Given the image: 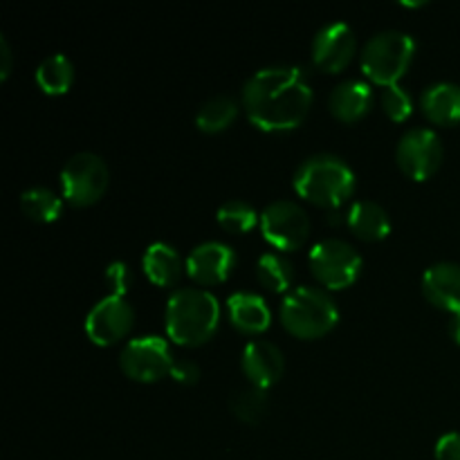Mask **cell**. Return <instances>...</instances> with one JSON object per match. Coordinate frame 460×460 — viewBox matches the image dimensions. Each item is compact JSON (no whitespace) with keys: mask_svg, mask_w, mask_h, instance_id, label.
<instances>
[{"mask_svg":"<svg viewBox=\"0 0 460 460\" xmlns=\"http://www.w3.org/2000/svg\"><path fill=\"white\" fill-rule=\"evenodd\" d=\"M313 88L299 67H263L245 81L241 94L247 119L265 133L299 128L313 108Z\"/></svg>","mask_w":460,"mask_h":460,"instance_id":"obj_1","label":"cell"},{"mask_svg":"<svg viewBox=\"0 0 460 460\" xmlns=\"http://www.w3.org/2000/svg\"><path fill=\"white\" fill-rule=\"evenodd\" d=\"M166 332L180 346H202L216 335L220 323V304L200 288L175 290L166 301Z\"/></svg>","mask_w":460,"mask_h":460,"instance_id":"obj_2","label":"cell"},{"mask_svg":"<svg viewBox=\"0 0 460 460\" xmlns=\"http://www.w3.org/2000/svg\"><path fill=\"white\" fill-rule=\"evenodd\" d=\"M292 184L304 200L332 211L355 193V173L341 157L319 153L301 162Z\"/></svg>","mask_w":460,"mask_h":460,"instance_id":"obj_3","label":"cell"},{"mask_svg":"<svg viewBox=\"0 0 460 460\" xmlns=\"http://www.w3.org/2000/svg\"><path fill=\"white\" fill-rule=\"evenodd\" d=\"M340 322V310L328 292L313 286L295 288L281 305V323L296 340H319Z\"/></svg>","mask_w":460,"mask_h":460,"instance_id":"obj_4","label":"cell"},{"mask_svg":"<svg viewBox=\"0 0 460 460\" xmlns=\"http://www.w3.org/2000/svg\"><path fill=\"white\" fill-rule=\"evenodd\" d=\"M416 54V40L404 31H380L362 49V72L371 84L389 88L407 75Z\"/></svg>","mask_w":460,"mask_h":460,"instance_id":"obj_5","label":"cell"},{"mask_svg":"<svg viewBox=\"0 0 460 460\" xmlns=\"http://www.w3.org/2000/svg\"><path fill=\"white\" fill-rule=\"evenodd\" d=\"M308 268L328 290H346L362 274V256L346 241L326 238L310 250Z\"/></svg>","mask_w":460,"mask_h":460,"instance_id":"obj_6","label":"cell"},{"mask_svg":"<svg viewBox=\"0 0 460 460\" xmlns=\"http://www.w3.org/2000/svg\"><path fill=\"white\" fill-rule=\"evenodd\" d=\"M108 182V164L94 153H76L61 171V193L72 207H90L102 200Z\"/></svg>","mask_w":460,"mask_h":460,"instance_id":"obj_7","label":"cell"},{"mask_svg":"<svg viewBox=\"0 0 460 460\" xmlns=\"http://www.w3.org/2000/svg\"><path fill=\"white\" fill-rule=\"evenodd\" d=\"M173 364L175 359L169 344L157 335L128 341L119 355V367L124 376L139 385H153V382H160L162 377L171 376Z\"/></svg>","mask_w":460,"mask_h":460,"instance_id":"obj_8","label":"cell"},{"mask_svg":"<svg viewBox=\"0 0 460 460\" xmlns=\"http://www.w3.org/2000/svg\"><path fill=\"white\" fill-rule=\"evenodd\" d=\"M443 142L431 128H411L400 137L395 162L413 182H425L438 173L443 164Z\"/></svg>","mask_w":460,"mask_h":460,"instance_id":"obj_9","label":"cell"},{"mask_svg":"<svg viewBox=\"0 0 460 460\" xmlns=\"http://www.w3.org/2000/svg\"><path fill=\"white\" fill-rule=\"evenodd\" d=\"M263 238L281 252H295L304 247L310 234V220L305 211L292 200H277L261 214Z\"/></svg>","mask_w":460,"mask_h":460,"instance_id":"obj_10","label":"cell"},{"mask_svg":"<svg viewBox=\"0 0 460 460\" xmlns=\"http://www.w3.org/2000/svg\"><path fill=\"white\" fill-rule=\"evenodd\" d=\"M135 323V310L124 296H103L85 317V335L97 346H112L124 340Z\"/></svg>","mask_w":460,"mask_h":460,"instance_id":"obj_11","label":"cell"},{"mask_svg":"<svg viewBox=\"0 0 460 460\" xmlns=\"http://www.w3.org/2000/svg\"><path fill=\"white\" fill-rule=\"evenodd\" d=\"M358 52V39L346 22H331L322 27L313 40L314 66L328 75L346 70Z\"/></svg>","mask_w":460,"mask_h":460,"instance_id":"obj_12","label":"cell"},{"mask_svg":"<svg viewBox=\"0 0 460 460\" xmlns=\"http://www.w3.org/2000/svg\"><path fill=\"white\" fill-rule=\"evenodd\" d=\"M236 265V254L220 241L202 243L193 247L187 259V274L198 286H218L227 281Z\"/></svg>","mask_w":460,"mask_h":460,"instance_id":"obj_13","label":"cell"},{"mask_svg":"<svg viewBox=\"0 0 460 460\" xmlns=\"http://www.w3.org/2000/svg\"><path fill=\"white\" fill-rule=\"evenodd\" d=\"M241 368L252 386L265 391L277 385L283 377L286 359H283V353L279 346L270 344L265 340H256L250 341L245 346V350H243Z\"/></svg>","mask_w":460,"mask_h":460,"instance_id":"obj_14","label":"cell"},{"mask_svg":"<svg viewBox=\"0 0 460 460\" xmlns=\"http://www.w3.org/2000/svg\"><path fill=\"white\" fill-rule=\"evenodd\" d=\"M422 295L431 305L447 313H460V265L436 263L422 277Z\"/></svg>","mask_w":460,"mask_h":460,"instance_id":"obj_15","label":"cell"},{"mask_svg":"<svg viewBox=\"0 0 460 460\" xmlns=\"http://www.w3.org/2000/svg\"><path fill=\"white\" fill-rule=\"evenodd\" d=\"M373 108V90L367 81L349 79L335 85L328 97V111L335 119L344 124H355L364 119Z\"/></svg>","mask_w":460,"mask_h":460,"instance_id":"obj_16","label":"cell"},{"mask_svg":"<svg viewBox=\"0 0 460 460\" xmlns=\"http://www.w3.org/2000/svg\"><path fill=\"white\" fill-rule=\"evenodd\" d=\"M229 322L243 335H261L272 323V310L265 304L263 296L252 292H236L227 301Z\"/></svg>","mask_w":460,"mask_h":460,"instance_id":"obj_17","label":"cell"},{"mask_svg":"<svg viewBox=\"0 0 460 460\" xmlns=\"http://www.w3.org/2000/svg\"><path fill=\"white\" fill-rule=\"evenodd\" d=\"M420 108L431 124H460V85L452 84V81H440V84L429 85L422 93Z\"/></svg>","mask_w":460,"mask_h":460,"instance_id":"obj_18","label":"cell"},{"mask_svg":"<svg viewBox=\"0 0 460 460\" xmlns=\"http://www.w3.org/2000/svg\"><path fill=\"white\" fill-rule=\"evenodd\" d=\"M142 265L148 281L160 288L175 286L180 281V277H182L184 270H187V263L180 259L178 250L173 245H169V243H153L144 252Z\"/></svg>","mask_w":460,"mask_h":460,"instance_id":"obj_19","label":"cell"},{"mask_svg":"<svg viewBox=\"0 0 460 460\" xmlns=\"http://www.w3.org/2000/svg\"><path fill=\"white\" fill-rule=\"evenodd\" d=\"M346 225H349L350 232L359 238V241L367 243H377L385 241L391 234V218L385 211V207H380L373 200H359L350 207L349 216H346Z\"/></svg>","mask_w":460,"mask_h":460,"instance_id":"obj_20","label":"cell"},{"mask_svg":"<svg viewBox=\"0 0 460 460\" xmlns=\"http://www.w3.org/2000/svg\"><path fill=\"white\" fill-rule=\"evenodd\" d=\"M36 84L49 97L66 94L75 84V66L66 54H49L36 67Z\"/></svg>","mask_w":460,"mask_h":460,"instance_id":"obj_21","label":"cell"},{"mask_svg":"<svg viewBox=\"0 0 460 460\" xmlns=\"http://www.w3.org/2000/svg\"><path fill=\"white\" fill-rule=\"evenodd\" d=\"M238 102L229 94H216L209 102L202 103L196 115V126L207 135H216L227 130L238 117Z\"/></svg>","mask_w":460,"mask_h":460,"instance_id":"obj_22","label":"cell"},{"mask_svg":"<svg viewBox=\"0 0 460 460\" xmlns=\"http://www.w3.org/2000/svg\"><path fill=\"white\" fill-rule=\"evenodd\" d=\"M21 211L34 223H54L63 211V198L48 187H31L21 196Z\"/></svg>","mask_w":460,"mask_h":460,"instance_id":"obj_23","label":"cell"},{"mask_svg":"<svg viewBox=\"0 0 460 460\" xmlns=\"http://www.w3.org/2000/svg\"><path fill=\"white\" fill-rule=\"evenodd\" d=\"M256 279H259V283L265 290L274 292V295H281V292H288L292 288L295 270H292V263L286 256L268 252L256 263Z\"/></svg>","mask_w":460,"mask_h":460,"instance_id":"obj_24","label":"cell"},{"mask_svg":"<svg viewBox=\"0 0 460 460\" xmlns=\"http://www.w3.org/2000/svg\"><path fill=\"white\" fill-rule=\"evenodd\" d=\"M268 395H265L263 389H256V386H250V389H241L232 395L229 400V409H232L234 416L238 418L245 425H259L261 420L268 413Z\"/></svg>","mask_w":460,"mask_h":460,"instance_id":"obj_25","label":"cell"},{"mask_svg":"<svg viewBox=\"0 0 460 460\" xmlns=\"http://www.w3.org/2000/svg\"><path fill=\"white\" fill-rule=\"evenodd\" d=\"M220 227L229 234H247L250 229H254L259 214H256L254 207L245 200H227L225 205H220L218 214H216Z\"/></svg>","mask_w":460,"mask_h":460,"instance_id":"obj_26","label":"cell"},{"mask_svg":"<svg viewBox=\"0 0 460 460\" xmlns=\"http://www.w3.org/2000/svg\"><path fill=\"white\" fill-rule=\"evenodd\" d=\"M380 106L391 121H407L413 112L411 94H409L400 84L389 85V88L382 90Z\"/></svg>","mask_w":460,"mask_h":460,"instance_id":"obj_27","label":"cell"},{"mask_svg":"<svg viewBox=\"0 0 460 460\" xmlns=\"http://www.w3.org/2000/svg\"><path fill=\"white\" fill-rule=\"evenodd\" d=\"M103 279H106V286L111 288V292L115 296H124L135 281L133 270H130V265L124 263V261H112L106 268Z\"/></svg>","mask_w":460,"mask_h":460,"instance_id":"obj_28","label":"cell"},{"mask_svg":"<svg viewBox=\"0 0 460 460\" xmlns=\"http://www.w3.org/2000/svg\"><path fill=\"white\" fill-rule=\"evenodd\" d=\"M171 377H173L178 385L191 386L200 380V368H198V364L191 362V359H180V362H175L173 368H171Z\"/></svg>","mask_w":460,"mask_h":460,"instance_id":"obj_29","label":"cell"},{"mask_svg":"<svg viewBox=\"0 0 460 460\" xmlns=\"http://www.w3.org/2000/svg\"><path fill=\"white\" fill-rule=\"evenodd\" d=\"M436 460H460V431H449L436 443Z\"/></svg>","mask_w":460,"mask_h":460,"instance_id":"obj_30","label":"cell"},{"mask_svg":"<svg viewBox=\"0 0 460 460\" xmlns=\"http://www.w3.org/2000/svg\"><path fill=\"white\" fill-rule=\"evenodd\" d=\"M12 75V48H9L7 39H0V79L7 81V76Z\"/></svg>","mask_w":460,"mask_h":460,"instance_id":"obj_31","label":"cell"},{"mask_svg":"<svg viewBox=\"0 0 460 460\" xmlns=\"http://www.w3.org/2000/svg\"><path fill=\"white\" fill-rule=\"evenodd\" d=\"M449 335H452V340L460 346V313L454 314L452 322H449Z\"/></svg>","mask_w":460,"mask_h":460,"instance_id":"obj_32","label":"cell"}]
</instances>
